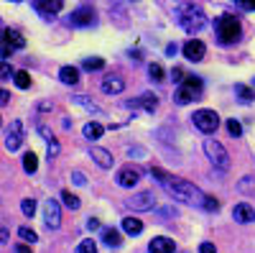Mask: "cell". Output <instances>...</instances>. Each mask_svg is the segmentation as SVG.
<instances>
[{
	"label": "cell",
	"mask_w": 255,
	"mask_h": 253,
	"mask_svg": "<svg viewBox=\"0 0 255 253\" xmlns=\"http://www.w3.org/2000/svg\"><path fill=\"white\" fill-rule=\"evenodd\" d=\"M151 174L156 177V182H158L174 200H181V202H186V205H197V207L204 205V197H207V195L202 192L197 184H191V182H186V179H179V177L166 174L163 169H151Z\"/></svg>",
	"instance_id": "obj_1"
},
{
	"label": "cell",
	"mask_w": 255,
	"mask_h": 253,
	"mask_svg": "<svg viewBox=\"0 0 255 253\" xmlns=\"http://www.w3.org/2000/svg\"><path fill=\"white\" fill-rule=\"evenodd\" d=\"M215 38H217V44H222V46L238 44V41L243 38V23H240V18L238 15H230V13L215 18Z\"/></svg>",
	"instance_id": "obj_2"
},
{
	"label": "cell",
	"mask_w": 255,
	"mask_h": 253,
	"mask_svg": "<svg viewBox=\"0 0 255 253\" xmlns=\"http://www.w3.org/2000/svg\"><path fill=\"white\" fill-rule=\"evenodd\" d=\"M176 20L179 26L186 31V33H199L204 26H207V15L202 10V5L197 3H184L176 8Z\"/></svg>",
	"instance_id": "obj_3"
},
{
	"label": "cell",
	"mask_w": 255,
	"mask_h": 253,
	"mask_svg": "<svg viewBox=\"0 0 255 253\" xmlns=\"http://www.w3.org/2000/svg\"><path fill=\"white\" fill-rule=\"evenodd\" d=\"M202 92H204L202 77L189 74V77L179 84V90H176V95H174V102H176V105H189V102H194V100H202Z\"/></svg>",
	"instance_id": "obj_4"
},
{
	"label": "cell",
	"mask_w": 255,
	"mask_h": 253,
	"mask_svg": "<svg viewBox=\"0 0 255 253\" xmlns=\"http://www.w3.org/2000/svg\"><path fill=\"white\" fill-rule=\"evenodd\" d=\"M204 154L209 156L212 166H217L220 172H227V169H230V154H227V149H225L220 141L207 138V141H204Z\"/></svg>",
	"instance_id": "obj_5"
},
{
	"label": "cell",
	"mask_w": 255,
	"mask_h": 253,
	"mask_svg": "<svg viewBox=\"0 0 255 253\" xmlns=\"http://www.w3.org/2000/svg\"><path fill=\"white\" fill-rule=\"evenodd\" d=\"M191 123H194L202 133L209 136V133H215L220 128V115L215 110H197L194 115H191Z\"/></svg>",
	"instance_id": "obj_6"
},
{
	"label": "cell",
	"mask_w": 255,
	"mask_h": 253,
	"mask_svg": "<svg viewBox=\"0 0 255 253\" xmlns=\"http://www.w3.org/2000/svg\"><path fill=\"white\" fill-rule=\"evenodd\" d=\"M67 23H69L72 28H90V26H95V23H97L95 8H92V5H82V8H77V10L67 18Z\"/></svg>",
	"instance_id": "obj_7"
},
{
	"label": "cell",
	"mask_w": 255,
	"mask_h": 253,
	"mask_svg": "<svg viewBox=\"0 0 255 253\" xmlns=\"http://www.w3.org/2000/svg\"><path fill=\"white\" fill-rule=\"evenodd\" d=\"M18 49H26V38L13 28H3V61H8V56Z\"/></svg>",
	"instance_id": "obj_8"
},
{
	"label": "cell",
	"mask_w": 255,
	"mask_h": 253,
	"mask_svg": "<svg viewBox=\"0 0 255 253\" xmlns=\"http://www.w3.org/2000/svg\"><path fill=\"white\" fill-rule=\"evenodd\" d=\"M20 143H23V123L13 120L8 128H5V149L8 151H18Z\"/></svg>",
	"instance_id": "obj_9"
},
{
	"label": "cell",
	"mask_w": 255,
	"mask_h": 253,
	"mask_svg": "<svg viewBox=\"0 0 255 253\" xmlns=\"http://www.w3.org/2000/svg\"><path fill=\"white\" fill-rule=\"evenodd\" d=\"M125 205L133 210V213H145V210H153L156 207V197L153 192H138L130 200H125Z\"/></svg>",
	"instance_id": "obj_10"
},
{
	"label": "cell",
	"mask_w": 255,
	"mask_h": 253,
	"mask_svg": "<svg viewBox=\"0 0 255 253\" xmlns=\"http://www.w3.org/2000/svg\"><path fill=\"white\" fill-rule=\"evenodd\" d=\"M140 177H143L140 169H138V166H133V164H128V166H123L120 172H118L115 182H118L120 187H125V189H130V187H135V184L140 182Z\"/></svg>",
	"instance_id": "obj_11"
},
{
	"label": "cell",
	"mask_w": 255,
	"mask_h": 253,
	"mask_svg": "<svg viewBox=\"0 0 255 253\" xmlns=\"http://www.w3.org/2000/svg\"><path fill=\"white\" fill-rule=\"evenodd\" d=\"M44 220H46L49 230H56L61 225V207H59L56 200H46L44 202Z\"/></svg>",
	"instance_id": "obj_12"
},
{
	"label": "cell",
	"mask_w": 255,
	"mask_h": 253,
	"mask_svg": "<svg viewBox=\"0 0 255 253\" xmlns=\"http://www.w3.org/2000/svg\"><path fill=\"white\" fill-rule=\"evenodd\" d=\"M64 8V3L61 0H54V3H44V0H36L33 3V10L44 18V20H54L56 18V13Z\"/></svg>",
	"instance_id": "obj_13"
},
{
	"label": "cell",
	"mask_w": 255,
	"mask_h": 253,
	"mask_svg": "<svg viewBox=\"0 0 255 253\" xmlns=\"http://www.w3.org/2000/svg\"><path fill=\"white\" fill-rule=\"evenodd\" d=\"M184 56L189 59V61H202L204 59V54H207V46L202 44L199 38H189L186 44H184Z\"/></svg>",
	"instance_id": "obj_14"
},
{
	"label": "cell",
	"mask_w": 255,
	"mask_h": 253,
	"mask_svg": "<svg viewBox=\"0 0 255 253\" xmlns=\"http://www.w3.org/2000/svg\"><path fill=\"white\" fill-rule=\"evenodd\" d=\"M232 218H235L238 223H253L255 220V210L248 205V202H240V205H235V210H232Z\"/></svg>",
	"instance_id": "obj_15"
},
{
	"label": "cell",
	"mask_w": 255,
	"mask_h": 253,
	"mask_svg": "<svg viewBox=\"0 0 255 253\" xmlns=\"http://www.w3.org/2000/svg\"><path fill=\"white\" fill-rule=\"evenodd\" d=\"M123 90H125L123 77L110 74V77H105V79H102V92H108V95H118V92H123Z\"/></svg>",
	"instance_id": "obj_16"
},
{
	"label": "cell",
	"mask_w": 255,
	"mask_h": 253,
	"mask_svg": "<svg viewBox=\"0 0 255 253\" xmlns=\"http://www.w3.org/2000/svg\"><path fill=\"white\" fill-rule=\"evenodd\" d=\"M148 251L151 253H174V241L166 238V236H158L148 243Z\"/></svg>",
	"instance_id": "obj_17"
},
{
	"label": "cell",
	"mask_w": 255,
	"mask_h": 253,
	"mask_svg": "<svg viewBox=\"0 0 255 253\" xmlns=\"http://www.w3.org/2000/svg\"><path fill=\"white\" fill-rule=\"evenodd\" d=\"M138 105H143V108H145L148 113H153L158 102H156V95L145 92V95H140L138 100H128V102H125V108H138Z\"/></svg>",
	"instance_id": "obj_18"
},
{
	"label": "cell",
	"mask_w": 255,
	"mask_h": 253,
	"mask_svg": "<svg viewBox=\"0 0 255 253\" xmlns=\"http://www.w3.org/2000/svg\"><path fill=\"white\" fill-rule=\"evenodd\" d=\"M38 133L44 136V141H46V149H49V161H51V159H56V154H59V141L54 138V133L46 128V125H38Z\"/></svg>",
	"instance_id": "obj_19"
},
{
	"label": "cell",
	"mask_w": 255,
	"mask_h": 253,
	"mask_svg": "<svg viewBox=\"0 0 255 253\" xmlns=\"http://www.w3.org/2000/svg\"><path fill=\"white\" fill-rule=\"evenodd\" d=\"M92 159L97 161V166L100 169H113V154L110 151H105V149H100V146H92Z\"/></svg>",
	"instance_id": "obj_20"
},
{
	"label": "cell",
	"mask_w": 255,
	"mask_h": 253,
	"mask_svg": "<svg viewBox=\"0 0 255 253\" xmlns=\"http://www.w3.org/2000/svg\"><path fill=\"white\" fill-rule=\"evenodd\" d=\"M102 243H105V246H110V248L123 246V236H120V230H115V228H105V230H102Z\"/></svg>",
	"instance_id": "obj_21"
},
{
	"label": "cell",
	"mask_w": 255,
	"mask_h": 253,
	"mask_svg": "<svg viewBox=\"0 0 255 253\" xmlns=\"http://www.w3.org/2000/svg\"><path fill=\"white\" fill-rule=\"evenodd\" d=\"M72 102L82 105L84 110H90V113H92V115H97V118H102V115H105V110L100 108V105H95L92 100H87V97H84V95H74V97H72Z\"/></svg>",
	"instance_id": "obj_22"
},
{
	"label": "cell",
	"mask_w": 255,
	"mask_h": 253,
	"mask_svg": "<svg viewBox=\"0 0 255 253\" xmlns=\"http://www.w3.org/2000/svg\"><path fill=\"white\" fill-rule=\"evenodd\" d=\"M123 230L128 236H140L143 233V223L138 218H123Z\"/></svg>",
	"instance_id": "obj_23"
},
{
	"label": "cell",
	"mask_w": 255,
	"mask_h": 253,
	"mask_svg": "<svg viewBox=\"0 0 255 253\" xmlns=\"http://www.w3.org/2000/svg\"><path fill=\"white\" fill-rule=\"evenodd\" d=\"M59 79L64 84H77L79 82V69L77 67H61L59 69Z\"/></svg>",
	"instance_id": "obj_24"
},
{
	"label": "cell",
	"mask_w": 255,
	"mask_h": 253,
	"mask_svg": "<svg viewBox=\"0 0 255 253\" xmlns=\"http://www.w3.org/2000/svg\"><path fill=\"white\" fill-rule=\"evenodd\" d=\"M102 133H105L102 123H87V125H84V138H90V141H97Z\"/></svg>",
	"instance_id": "obj_25"
},
{
	"label": "cell",
	"mask_w": 255,
	"mask_h": 253,
	"mask_svg": "<svg viewBox=\"0 0 255 253\" xmlns=\"http://www.w3.org/2000/svg\"><path fill=\"white\" fill-rule=\"evenodd\" d=\"M235 95H238V100H240V102H245V105L255 100V90L245 87V84H235Z\"/></svg>",
	"instance_id": "obj_26"
},
{
	"label": "cell",
	"mask_w": 255,
	"mask_h": 253,
	"mask_svg": "<svg viewBox=\"0 0 255 253\" xmlns=\"http://www.w3.org/2000/svg\"><path fill=\"white\" fill-rule=\"evenodd\" d=\"M82 67L87 69V72H97V69H105V59H100V56H87L82 61Z\"/></svg>",
	"instance_id": "obj_27"
},
{
	"label": "cell",
	"mask_w": 255,
	"mask_h": 253,
	"mask_svg": "<svg viewBox=\"0 0 255 253\" xmlns=\"http://www.w3.org/2000/svg\"><path fill=\"white\" fill-rule=\"evenodd\" d=\"M23 169H26L28 174H33L36 169H38V159H36L33 151H26V154H23Z\"/></svg>",
	"instance_id": "obj_28"
},
{
	"label": "cell",
	"mask_w": 255,
	"mask_h": 253,
	"mask_svg": "<svg viewBox=\"0 0 255 253\" xmlns=\"http://www.w3.org/2000/svg\"><path fill=\"white\" fill-rule=\"evenodd\" d=\"M61 200H64V205H67L69 210H79V197L72 195L69 189H64V192H61Z\"/></svg>",
	"instance_id": "obj_29"
},
{
	"label": "cell",
	"mask_w": 255,
	"mask_h": 253,
	"mask_svg": "<svg viewBox=\"0 0 255 253\" xmlns=\"http://www.w3.org/2000/svg\"><path fill=\"white\" fill-rule=\"evenodd\" d=\"M13 79H15V84H18L20 90H28V87H31V74H28V72H15Z\"/></svg>",
	"instance_id": "obj_30"
},
{
	"label": "cell",
	"mask_w": 255,
	"mask_h": 253,
	"mask_svg": "<svg viewBox=\"0 0 255 253\" xmlns=\"http://www.w3.org/2000/svg\"><path fill=\"white\" fill-rule=\"evenodd\" d=\"M227 131H230V136L240 138V136H243V125H240L235 118H230V120H227Z\"/></svg>",
	"instance_id": "obj_31"
},
{
	"label": "cell",
	"mask_w": 255,
	"mask_h": 253,
	"mask_svg": "<svg viewBox=\"0 0 255 253\" xmlns=\"http://www.w3.org/2000/svg\"><path fill=\"white\" fill-rule=\"evenodd\" d=\"M20 210H23V215L26 218H33V213H36V200H23V202H20Z\"/></svg>",
	"instance_id": "obj_32"
},
{
	"label": "cell",
	"mask_w": 255,
	"mask_h": 253,
	"mask_svg": "<svg viewBox=\"0 0 255 253\" xmlns=\"http://www.w3.org/2000/svg\"><path fill=\"white\" fill-rule=\"evenodd\" d=\"M148 74H151V79H153V82L166 79V77H163L166 72H163V67H161V64H151V67H148Z\"/></svg>",
	"instance_id": "obj_33"
},
{
	"label": "cell",
	"mask_w": 255,
	"mask_h": 253,
	"mask_svg": "<svg viewBox=\"0 0 255 253\" xmlns=\"http://www.w3.org/2000/svg\"><path fill=\"white\" fill-rule=\"evenodd\" d=\"M202 207L207 210V213H217V210H220V202H217V197L207 195V197H204V205H202Z\"/></svg>",
	"instance_id": "obj_34"
},
{
	"label": "cell",
	"mask_w": 255,
	"mask_h": 253,
	"mask_svg": "<svg viewBox=\"0 0 255 253\" xmlns=\"http://www.w3.org/2000/svg\"><path fill=\"white\" fill-rule=\"evenodd\" d=\"M18 236H20V238H23V241H28V243H33V241H38V236H36V230H31V228H26V225H23V228H20V230H18Z\"/></svg>",
	"instance_id": "obj_35"
},
{
	"label": "cell",
	"mask_w": 255,
	"mask_h": 253,
	"mask_svg": "<svg viewBox=\"0 0 255 253\" xmlns=\"http://www.w3.org/2000/svg\"><path fill=\"white\" fill-rule=\"evenodd\" d=\"M77 253H97L95 241H92V238H90V241H82V243H79V248H77Z\"/></svg>",
	"instance_id": "obj_36"
},
{
	"label": "cell",
	"mask_w": 255,
	"mask_h": 253,
	"mask_svg": "<svg viewBox=\"0 0 255 253\" xmlns=\"http://www.w3.org/2000/svg\"><path fill=\"white\" fill-rule=\"evenodd\" d=\"M186 77H189V74H184V69H181V67H174V72H171V79H174V82H179V84H181Z\"/></svg>",
	"instance_id": "obj_37"
},
{
	"label": "cell",
	"mask_w": 255,
	"mask_h": 253,
	"mask_svg": "<svg viewBox=\"0 0 255 253\" xmlns=\"http://www.w3.org/2000/svg\"><path fill=\"white\" fill-rule=\"evenodd\" d=\"M0 74H3V79H10V77H15V72L8 67V61H3V69H0Z\"/></svg>",
	"instance_id": "obj_38"
},
{
	"label": "cell",
	"mask_w": 255,
	"mask_h": 253,
	"mask_svg": "<svg viewBox=\"0 0 255 253\" xmlns=\"http://www.w3.org/2000/svg\"><path fill=\"white\" fill-rule=\"evenodd\" d=\"M72 182H74V184H79V187H82V184H87V179H84V174H82V172H72Z\"/></svg>",
	"instance_id": "obj_39"
},
{
	"label": "cell",
	"mask_w": 255,
	"mask_h": 253,
	"mask_svg": "<svg viewBox=\"0 0 255 253\" xmlns=\"http://www.w3.org/2000/svg\"><path fill=\"white\" fill-rule=\"evenodd\" d=\"M199 253H217V248L212 246V243H202L199 246Z\"/></svg>",
	"instance_id": "obj_40"
},
{
	"label": "cell",
	"mask_w": 255,
	"mask_h": 253,
	"mask_svg": "<svg viewBox=\"0 0 255 253\" xmlns=\"http://www.w3.org/2000/svg\"><path fill=\"white\" fill-rule=\"evenodd\" d=\"M235 8H240V10H255V3H243V0H238Z\"/></svg>",
	"instance_id": "obj_41"
},
{
	"label": "cell",
	"mask_w": 255,
	"mask_h": 253,
	"mask_svg": "<svg viewBox=\"0 0 255 253\" xmlns=\"http://www.w3.org/2000/svg\"><path fill=\"white\" fill-rule=\"evenodd\" d=\"M8 100H10V95H8V90H3V92H0V105L5 108V105H8Z\"/></svg>",
	"instance_id": "obj_42"
},
{
	"label": "cell",
	"mask_w": 255,
	"mask_h": 253,
	"mask_svg": "<svg viewBox=\"0 0 255 253\" xmlns=\"http://www.w3.org/2000/svg\"><path fill=\"white\" fill-rule=\"evenodd\" d=\"M97 228H100V220L90 218V220H87V230H97Z\"/></svg>",
	"instance_id": "obj_43"
},
{
	"label": "cell",
	"mask_w": 255,
	"mask_h": 253,
	"mask_svg": "<svg viewBox=\"0 0 255 253\" xmlns=\"http://www.w3.org/2000/svg\"><path fill=\"white\" fill-rule=\"evenodd\" d=\"M176 49H179L176 44H168V46H166V54H168V56H174V54H176Z\"/></svg>",
	"instance_id": "obj_44"
},
{
	"label": "cell",
	"mask_w": 255,
	"mask_h": 253,
	"mask_svg": "<svg viewBox=\"0 0 255 253\" xmlns=\"http://www.w3.org/2000/svg\"><path fill=\"white\" fill-rule=\"evenodd\" d=\"M15 253H31L28 246H15Z\"/></svg>",
	"instance_id": "obj_45"
}]
</instances>
